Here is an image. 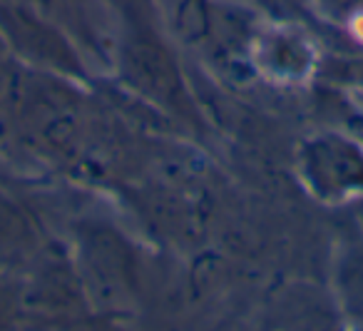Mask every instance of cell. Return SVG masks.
<instances>
[{"instance_id":"cell-1","label":"cell","mask_w":363,"mask_h":331,"mask_svg":"<svg viewBox=\"0 0 363 331\" xmlns=\"http://www.w3.org/2000/svg\"><path fill=\"white\" fill-rule=\"evenodd\" d=\"M351 30H353V35H356L358 40H363V13L351 20Z\"/></svg>"}]
</instances>
